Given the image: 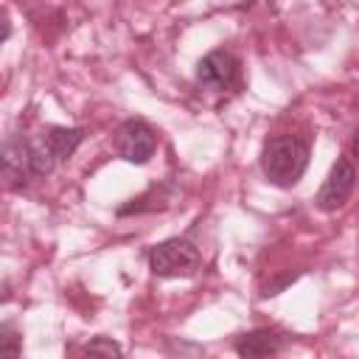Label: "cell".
Segmentation results:
<instances>
[{
    "label": "cell",
    "instance_id": "obj_1",
    "mask_svg": "<svg viewBox=\"0 0 359 359\" xmlns=\"http://www.w3.org/2000/svg\"><path fill=\"white\" fill-rule=\"evenodd\" d=\"M309 143L297 135H275L261 146V171L266 182L278 188H292L309 168Z\"/></svg>",
    "mask_w": 359,
    "mask_h": 359
},
{
    "label": "cell",
    "instance_id": "obj_2",
    "mask_svg": "<svg viewBox=\"0 0 359 359\" xmlns=\"http://www.w3.org/2000/svg\"><path fill=\"white\" fill-rule=\"evenodd\" d=\"M202 255L194 241L174 236L165 241H157L149 252V269L157 278H188L199 269Z\"/></svg>",
    "mask_w": 359,
    "mask_h": 359
},
{
    "label": "cell",
    "instance_id": "obj_3",
    "mask_svg": "<svg viewBox=\"0 0 359 359\" xmlns=\"http://www.w3.org/2000/svg\"><path fill=\"white\" fill-rule=\"evenodd\" d=\"M112 146L115 151L126 160V163H135V165H143L154 157L157 151V132L140 121V118H129L123 121L118 129H115V137H112Z\"/></svg>",
    "mask_w": 359,
    "mask_h": 359
},
{
    "label": "cell",
    "instance_id": "obj_4",
    "mask_svg": "<svg viewBox=\"0 0 359 359\" xmlns=\"http://www.w3.org/2000/svg\"><path fill=\"white\" fill-rule=\"evenodd\" d=\"M353 185H356V168L348 157H337V163L331 165L325 182L320 185L317 196H314V205L323 210V213H331V210H339L351 194H353Z\"/></svg>",
    "mask_w": 359,
    "mask_h": 359
},
{
    "label": "cell",
    "instance_id": "obj_5",
    "mask_svg": "<svg viewBox=\"0 0 359 359\" xmlns=\"http://www.w3.org/2000/svg\"><path fill=\"white\" fill-rule=\"evenodd\" d=\"M196 81L205 90H213V93L230 90L238 81V59L230 50H222V48L205 53L196 65Z\"/></svg>",
    "mask_w": 359,
    "mask_h": 359
},
{
    "label": "cell",
    "instance_id": "obj_6",
    "mask_svg": "<svg viewBox=\"0 0 359 359\" xmlns=\"http://www.w3.org/2000/svg\"><path fill=\"white\" fill-rule=\"evenodd\" d=\"M28 177H34L31 165H28V137L8 135L3 143V180H6L8 191L25 188Z\"/></svg>",
    "mask_w": 359,
    "mask_h": 359
},
{
    "label": "cell",
    "instance_id": "obj_7",
    "mask_svg": "<svg viewBox=\"0 0 359 359\" xmlns=\"http://www.w3.org/2000/svg\"><path fill=\"white\" fill-rule=\"evenodd\" d=\"M286 348V337L272 331V328H255V331H247L241 334L236 342H233V351L244 359H261V356H275Z\"/></svg>",
    "mask_w": 359,
    "mask_h": 359
},
{
    "label": "cell",
    "instance_id": "obj_8",
    "mask_svg": "<svg viewBox=\"0 0 359 359\" xmlns=\"http://www.w3.org/2000/svg\"><path fill=\"white\" fill-rule=\"evenodd\" d=\"M42 132H45V137H48L59 163L70 160L76 154V149L81 146V140H84V129H79V126H48Z\"/></svg>",
    "mask_w": 359,
    "mask_h": 359
},
{
    "label": "cell",
    "instance_id": "obj_9",
    "mask_svg": "<svg viewBox=\"0 0 359 359\" xmlns=\"http://www.w3.org/2000/svg\"><path fill=\"white\" fill-rule=\"evenodd\" d=\"M28 165H31V174L34 177H48L53 174V168L59 165L45 132H39L36 137H28Z\"/></svg>",
    "mask_w": 359,
    "mask_h": 359
},
{
    "label": "cell",
    "instance_id": "obj_10",
    "mask_svg": "<svg viewBox=\"0 0 359 359\" xmlns=\"http://www.w3.org/2000/svg\"><path fill=\"white\" fill-rule=\"evenodd\" d=\"M0 351L8 353V356H20L22 353V337L11 325H0Z\"/></svg>",
    "mask_w": 359,
    "mask_h": 359
},
{
    "label": "cell",
    "instance_id": "obj_11",
    "mask_svg": "<svg viewBox=\"0 0 359 359\" xmlns=\"http://www.w3.org/2000/svg\"><path fill=\"white\" fill-rule=\"evenodd\" d=\"M84 351H87V353H104V356H121V353H123V348H121L118 342H112L109 337H95V339H90V342L84 345Z\"/></svg>",
    "mask_w": 359,
    "mask_h": 359
},
{
    "label": "cell",
    "instance_id": "obj_12",
    "mask_svg": "<svg viewBox=\"0 0 359 359\" xmlns=\"http://www.w3.org/2000/svg\"><path fill=\"white\" fill-rule=\"evenodd\" d=\"M351 151H353V157H359V129L353 132V140H351Z\"/></svg>",
    "mask_w": 359,
    "mask_h": 359
}]
</instances>
